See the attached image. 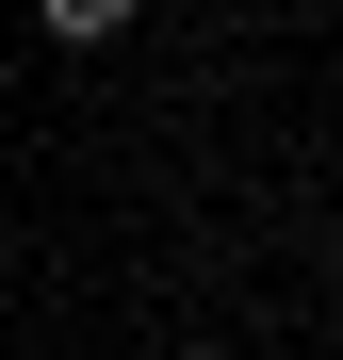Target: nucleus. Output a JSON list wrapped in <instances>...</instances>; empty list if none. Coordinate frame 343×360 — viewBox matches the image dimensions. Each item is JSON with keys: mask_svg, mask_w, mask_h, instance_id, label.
Returning <instances> with one entry per match:
<instances>
[{"mask_svg": "<svg viewBox=\"0 0 343 360\" xmlns=\"http://www.w3.org/2000/svg\"><path fill=\"white\" fill-rule=\"evenodd\" d=\"M327 311H343V229H327Z\"/></svg>", "mask_w": 343, "mask_h": 360, "instance_id": "f03ea898", "label": "nucleus"}, {"mask_svg": "<svg viewBox=\"0 0 343 360\" xmlns=\"http://www.w3.org/2000/svg\"><path fill=\"white\" fill-rule=\"evenodd\" d=\"M163 360H229V344H163Z\"/></svg>", "mask_w": 343, "mask_h": 360, "instance_id": "7ed1b4c3", "label": "nucleus"}, {"mask_svg": "<svg viewBox=\"0 0 343 360\" xmlns=\"http://www.w3.org/2000/svg\"><path fill=\"white\" fill-rule=\"evenodd\" d=\"M33 33H49V49H114V33H131V0H33Z\"/></svg>", "mask_w": 343, "mask_h": 360, "instance_id": "f257e3e1", "label": "nucleus"}]
</instances>
